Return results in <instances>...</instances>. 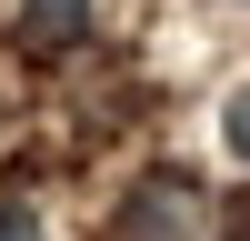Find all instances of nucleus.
Masks as SVG:
<instances>
[{
	"label": "nucleus",
	"mask_w": 250,
	"mask_h": 241,
	"mask_svg": "<svg viewBox=\"0 0 250 241\" xmlns=\"http://www.w3.org/2000/svg\"><path fill=\"white\" fill-rule=\"evenodd\" d=\"M220 141H230V161H250V91L220 100Z\"/></svg>",
	"instance_id": "nucleus-4"
},
{
	"label": "nucleus",
	"mask_w": 250,
	"mask_h": 241,
	"mask_svg": "<svg viewBox=\"0 0 250 241\" xmlns=\"http://www.w3.org/2000/svg\"><path fill=\"white\" fill-rule=\"evenodd\" d=\"M10 30L30 50H70V40H90V0H10Z\"/></svg>",
	"instance_id": "nucleus-2"
},
{
	"label": "nucleus",
	"mask_w": 250,
	"mask_h": 241,
	"mask_svg": "<svg viewBox=\"0 0 250 241\" xmlns=\"http://www.w3.org/2000/svg\"><path fill=\"white\" fill-rule=\"evenodd\" d=\"M200 221H210L200 181L150 171V181H130V201H120V221H110V231H120V241H200Z\"/></svg>",
	"instance_id": "nucleus-1"
},
{
	"label": "nucleus",
	"mask_w": 250,
	"mask_h": 241,
	"mask_svg": "<svg viewBox=\"0 0 250 241\" xmlns=\"http://www.w3.org/2000/svg\"><path fill=\"white\" fill-rule=\"evenodd\" d=\"M0 241H50V231H40V201H20V191H0Z\"/></svg>",
	"instance_id": "nucleus-3"
}]
</instances>
